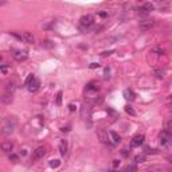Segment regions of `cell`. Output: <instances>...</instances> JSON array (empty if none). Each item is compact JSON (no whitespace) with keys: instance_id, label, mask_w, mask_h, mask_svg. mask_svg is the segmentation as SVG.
<instances>
[{"instance_id":"cell-1","label":"cell","mask_w":172,"mask_h":172,"mask_svg":"<svg viewBox=\"0 0 172 172\" xmlns=\"http://www.w3.org/2000/svg\"><path fill=\"white\" fill-rule=\"evenodd\" d=\"M81 119L83 120V123L87 128L91 127V105L90 104L85 102L81 108Z\"/></svg>"},{"instance_id":"cell-2","label":"cell","mask_w":172,"mask_h":172,"mask_svg":"<svg viewBox=\"0 0 172 172\" xmlns=\"http://www.w3.org/2000/svg\"><path fill=\"white\" fill-rule=\"evenodd\" d=\"M15 128H16V120L11 119V117H8V119H4V121H3V124H1V135H11L14 131H15Z\"/></svg>"},{"instance_id":"cell-3","label":"cell","mask_w":172,"mask_h":172,"mask_svg":"<svg viewBox=\"0 0 172 172\" xmlns=\"http://www.w3.org/2000/svg\"><path fill=\"white\" fill-rule=\"evenodd\" d=\"M93 24H94V16L90 14H86L79 19V30L81 31H87L90 27H93Z\"/></svg>"},{"instance_id":"cell-4","label":"cell","mask_w":172,"mask_h":172,"mask_svg":"<svg viewBox=\"0 0 172 172\" xmlns=\"http://www.w3.org/2000/svg\"><path fill=\"white\" fill-rule=\"evenodd\" d=\"M26 86H27V89H28L31 93H35V91L39 89V86H41V81H39V78H37L34 74H30L28 77L26 78Z\"/></svg>"},{"instance_id":"cell-5","label":"cell","mask_w":172,"mask_h":172,"mask_svg":"<svg viewBox=\"0 0 172 172\" xmlns=\"http://www.w3.org/2000/svg\"><path fill=\"white\" fill-rule=\"evenodd\" d=\"M153 9H155V5L152 4V3H144V4H141L137 8V14H139L140 16H147L148 14H151Z\"/></svg>"},{"instance_id":"cell-6","label":"cell","mask_w":172,"mask_h":172,"mask_svg":"<svg viewBox=\"0 0 172 172\" xmlns=\"http://www.w3.org/2000/svg\"><path fill=\"white\" fill-rule=\"evenodd\" d=\"M159 140H160V144L163 147H167L172 143V136L169 133V131H161L159 133Z\"/></svg>"},{"instance_id":"cell-7","label":"cell","mask_w":172,"mask_h":172,"mask_svg":"<svg viewBox=\"0 0 172 172\" xmlns=\"http://www.w3.org/2000/svg\"><path fill=\"white\" fill-rule=\"evenodd\" d=\"M11 55H12V58L15 59V61L18 62H23L27 59V51H24V50H16V49H11Z\"/></svg>"},{"instance_id":"cell-8","label":"cell","mask_w":172,"mask_h":172,"mask_svg":"<svg viewBox=\"0 0 172 172\" xmlns=\"http://www.w3.org/2000/svg\"><path fill=\"white\" fill-rule=\"evenodd\" d=\"M153 24H155V20H153V19H143V20H140L139 27L141 31H147V30L152 28Z\"/></svg>"},{"instance_id":"cell-9","label":"cell","mask_w":172,"mask_h":172,"mask_svg":"<svg viewBox=\"0 0 172 172\" xmlns=\"http://www.w3.org/2000/svg\"><path fill=\"white\" fill-rule=\"evenodd\" d=\"M97 135H98V139H100L101 143L105 144V145H109V147L112 148L110 140H109V137H108V132H105L104 129H98V131H97Z\"/></svg>"},{"instance_id":"cell-10","label":"cell","mask_w":172,"mask_h":172,"mask_svg":"<svg viewBox=\"0 0 172 172\" xmlns=\"http://www.w3.org/2000/svg\"><path fill=\"white\" fill-rule=\"evenodd\" d=\"M46 153H47V151H46L45 147H38L33 153V159L34 160H41L46 156Z\"/></svg>"},{"instance_id":"cell-11","label":"cell","mask_w":172,"mask_h":172,"mask_svg":"<svg viewBox=\"0 0 172 172\" xmlns=\"http://www.w3.org/2000/svg\"><path fill=\"white\" fill-rule=\"evenodd\" d=\"M147 172H172V168L165 165H152L147 169Z\"/></svg>"},{"instance_id":"cell-12","label":"cell","mask_w":172,"mask_h":172,"mask_svg":"<svg viewBox=\"0 0 172 172\" xmlns=\"http://www.w3.org/2000/svg\"><path fill=\"white\" fill-rule=\"evenodd\" d=\"M144 140H145V137H144V135H136L133 139H132L131 141V147H140L141 144L144 143Z\"/></svg>"},{"instance_id":"cell-13","label":"cell","mask_w":172,"mask_h":172,"mask_svg":"<svg viewBox=\"0 0 172 172\" xmlns=\"http://www.w3.org/2000/svg\"><path fill=\"white\" fill-rule=\"evenodd\" d=\"M100 90V85L97 81H90L86 85V91H98Z\"/></svg>"},{"instance_id":"cell-14","label":"cell","mask_w":172,"mask_h":172,"mask_svg":"<svg viewBox=\"0 0 172 172\" xmlns=\"http://www.w3.org/2000/svg\"><path fill=\"white\" fill-rule=\"evenodd\" d=\"M14 149V143L12 141H4L1 144V151L4 153H9V152Z\"/></svg>"},{"instance_id":"cell-15","label":"cell","mask_w":172,"mask_h":172,"mask_svg":"<svg viewBox=\"0 0 172 172\" xmlns=\"http://www.w3.org/2000/svg\"><path fill=\"white\" fill-rule=\"evenodd\" d=\"M124 98L128 100V101H133V100L136 98V94H135V91L132 90V89H125L124 90Z\"/></svg>"},{"instance_id":"cell-16","label":"cell","mask_w":172,"mask_h":172,"mask_svg":"<svg viewBox=\"0 0 172 172\" xmlns=\"http://www.w3.org/2000/svg\"><path fill=\"white\" fill-rule=\"evenodd\" d=\"M67 148H69L67 141H66V140H61V143H59V153H61L62 156L67 155Z\"/></svg>"},{"instance_id":"cell-17","label":"cell","mask_w":172,"mask_h":172,"mask_svg":"<svg viewBox=\"0 0 172 172\" xmlns=\"http://www.w3.org/2000/svg\"><path fill=\"white\" fill-rule=\"evenodd\" d=\"M15 89H16V83H15V81H12V79L7 81V83H5V91H7V93H14Z\"/></svg>"},{"instance_id":"cell-18","label":"cell","mask_w":172,"mask_h":172,"mask_svg":"<svg viewBox=\"0 0 172 172\" xmlns=\"http://www.w3.org/2000/svg\"><path fill=\"white\" fill-rule=\"evenodd\" d=\"M1 102L3 104H11L12 102V93L4 91V94L1 95Z\"/></svg>"},{"instance_id":"cell-19","label":"cell","mask_w":172,"mask_h":172,"mask_svg":"<svg viewBox=\"0 0 172 172\" xmlns=\"http://www.w3.org/2000/svg\"><path fill=\"white\" fill-rule=\"evenodd\" d=\"M23 35H24V42L26 43H34L35 42V38H34V35L31 33H23Z\"/></svg>"},{"instance_id":"cell-20","label":"cell","mask_w":172,"mask_h":172,"mask_svg":"<svg viewBox=\"0 0 172 172\" xmlns=\"http://www.w3.org/2000/svg\"><path fill=\"white\" fill-rule=\"evenodd\" d=\"M110 136H112V139H113V141H114V144L121 143V136H120L117 132L110 131Z\"/></svg>"},{"instance_id":"cell-21","label":"cell","mask_w":172,"mask_h":172,"mask_svg":"<svg viewBox=\"0 0 172 172\" xmlns=\"http://www.w3.org/2000/svg\"><path fill=\"white\" fill-rule=\"evenodd\" d=\"M11 35H12L14 38H16L18 41L20 42H24V35H23V33H16V31H11Z\"/></svg>"},{"instance_id":"cell-22","label":"cell","mask_w":172,"mask_h":172,"mask_svg":"<svg viewBox=\"0 0 172 172\" xmlns=\"http://www.w3.org/2000/svg\"><path fill=\"white\" fill-rule=\"evenodd\" d=\"M157 5L161 11H168V8H169V3H165V1H159Z\"/></svg>"},{"instance_id":"cell-23","label":"cell","mask_w":172,"mask_h":172,"mask_svg":"<svg viewBox=\"0 0 172 172\" xmlns=\"http://www.w3.org/2000/svg\"><path fill=\"white\" fill-rule=\"evenodd\" d=\"M145 159H147V157H145V153H141V155H136L135 156V161L137 164H139V163H144Z\"/></svg>"},{"instance_id":"cell-24","label":"cell","mask_w":172,"mask_h":172,"mask_svg":"<svg viewBox=\"0 0 172 172\" xmlns=\"http://www.w3.org/2000/svg\"><path fill=\"white\" fill-rule=\"evenodd\" d=\"M42 47H45L47 50H51V49H54V43L51 41H45L42 43Z\"/></svg>"},{"instance_id":"cell-25","label":"cell","mask_w":172,"mask_h":172,"mask_svg":"<svg viewBox=\"0 0 172 172\" xmlns=\"http://www.w3.org/2000/svg\"><path fill=\"white\" fill-rule=\"evenodd\" d=\"M153 71H155V74H156V77H157V78H163L164 74H165V71H164L163 69H159V67H156Z\"/></svg>"},{"instance_id":"cell-26","label":"cell","mask_w":172,"mask_h":172,"mask_svg":"<svg viewBox=\"0 0 172 172\" xmlns=\"http://www.w3.org/2000/svg\"><path fill=\"white\" fill-rule=\"evenodd\" d=\"M125 112H127L128 114H131V116H136V112H135V109L131 106V105H127L125 106Z\"/></svg>"},{"instance_id":"cell-27","label":"cell","mask_w":172,"mask_h":172,"mask_svg":"<svg viewBox=\"0 0 172 172\" xmlns=\"http://www.w3.org/2000/svg\"><path fill=\"white\" fill-rule=\"evenodd\" d=\"M123 172H137V168H136V165L131 164V165H128V167L125 168Z\"/></svg>"},{"instance_id":"cell-28","label":"cell","mask_w":172,"mask_h":172,"mask_svg":"<svg viewBox=\"0 0 172 172\" xmlns=\"http://www.w3.org/2000/svg\"><path fill=\"white\" fill-rule=\"evenodd\" d=\"M152 53L157 54V55H163V54H164V50L161 49V47H157V46H156V47H153V49H152Z\"/></svg>"},{"instance_id":"cell-29","label":"cell","mask_w":172,"mask_h":172,"mask_svg":"<svg viewBox=\"0 0 172 172\" xmlns=\"http://www.w3.org/2000/svg\"><path fill=\"white\" fill-rule=\"evenodd\" d=\"M61 165V161L59 160H50V167L51 168H57Z\"/></svg>"},{"instance_id":"cell-30","label":"cell","mask_w":172,"mask_h":172,"mask_svg":"<svg viewBox=\"0 0 172 172\" xmlns=\"http://www.w3.org/2000/svg\"><path fill=\"white\" fill-rule=\"evenodd\" d=\"M106 112H108V113H109V114L112 116V117H113V119H117V117H119V113H117V112H114V110H113V109H112V108H108V109H106Z\"/></svg>"},{"instance_id":"cell-31","label":"cell","mask_w":172,"mask_h":172,"mask_svg":"<svg viewBox=\"0 0 172 172\" xmlns=\"http://www.w3.org/2000/svg\"><path fill=\"white\" fill-rule=\"evenodd\" d=\"M109 74H110V69H109V67H105V73H104V78H105V79H109V78H110V75H109Z\"/></svg>"},{"instance_id":"cell-32","label":"cell","mask_w":172,"mask_h":172,"mask_svg":"<svg viewBox=\"0 0 172 172\" xmlns=\"http://www.w3.org/2000/svg\"><path fill=\"white\" fill-rule=\"evenodd\" d=\"M62 91H58V94H57V105H61L62 104Z\"/></svg>"},{"instance_id":"cell-33","label":"cell","mask_w":172,"mask_h":172,"mask_svg":"<svg viewBox=\"0 0 172 172\" xmlns=\"http://www.w3.org/2000/svg\"><path fill=\"white\" fill-rule=\"evenodd\" d=\"M114 53V50H109V51H104L101 53V57H108V55H110V54Z\"/></svg>"},{"instance_id":"cell-34","label":"cell","mask_w":172,"mask_h":172,"mask_svg":"<svg viewBox=\"0 0 172 172\" xmlns=\"http://www.w3.org/2000/svg\"><path fill=\"white\" fill-rule=\"evenodd\" d=\"M144 153H152V155H153V153H157V149H151V148H147V149L144 151Z\"/></svg>"},{"instance_id":"cell-35","label":"cell","mask_w":172,"mask_h":172,"mask_svg":"<svg viewBox=\"0 0 172 172\" xmlns=\"http://www.w3.org/2000/svg\"><path fill=\"white\" fill-rule=\"evenodd\" d=\"M100 63H95V62H93V63H90V65H89V67H90V69H98L100 67Z\"/></svg>"},{"instance_id":"cell-36","label":"cell","mask_w":172,"mask_h":172,"mask_svg":"<svg viewBox=\"0 0 172 172\" xmlns=\"http://www.w3.org/2000/svg\"><path fill=\"white\" fill-rule=\"evenodd\" d=\"M8 71V66H5V65H1V73L3 74H5Z\"/></svg>"},{"instance_id":"cell-37","label":"cell","mask_w":172,"mask_h":172,"mask_svg":"<svg viewBox=\"0 0 172 172\" xmlns=\"http://www.w3.org/2000/svg\"><path fill=\"white\" fill-rule=\"evenodd\" d=\"M8 159H9V160H12V161H18V156H16V155H14V153H11Z\"/></svg>"},{"instance_id":"cell-38","label":"cell","mask_w":172,"mask_h":172,"mask_svg":"<svg viewBox=\"0 0 172 172\" xmlns=\"http://www.w3.org/2000/svg\"><path fill=\"white\" fill-rule=\"evenodd\" d=\"M121 153H123V156H125V157H127V156H129L131 151H128V149H123V151H121Z\"/></svg>"},{"instance_id":"cell-39","label":"cell","mask_w":172,"mask_h":172,"mask_svg":"<svg viewBox=\"0 0 172 172\" xmlns=\"http://www.w3.org/2000/svg\"><path fill=\"white\" fill-rule=\"evenodd\" d=\"M98 15H100L101 18H108V12H104V11H100Z\"/></svg>"},{"instance_id":"cell-40","label":"cell","mask_w":172,"mask_h":172,"mask_svg":"<svg viewBox=\"0 0 172 172\" xmlns=\"http://www.w3.org/2000/svg\"><path fill=\"white\" fill-rule=\"evenodd\" d=\"M120 165V160H113V168H117Z\"/></svg>"},{"instance_id":"cell-41","label":"cell","mask_w":172,"mask_h":172,"mask_svg":"<svg viewBox=\"0 0 172 172\" xmlns=\"http://www.w3.org/2000/svg\"><path fill=\"white\" fill-rule=\"evenodd\" d=\"M69 110H70V112H74V110H75V105H74V104H69Z\"/></svg>"},{"instance_id":"cell-42","label":"cell","mask_w":172,"mask_h":172,"mask_svg":"<svg viewBox=\"0 0 172 172\" xmlns=\"http://www.w3.org/2000/svg\"><path fill=\"white\" fill-rule=\"evenodd\" d=\"M167 128H168V131H172V120H169V121H168Z\"/></svg>"},{"instance_id":"cell-43","label":"cell","mask_w":172,"mask_h":172,"mask_svg":"<svg viewBox=\"0 0 172 172\" xmlns=\"http://www.w3.org/2000/svg\"><path fill=\"white\" fill-rule=\"evenodd\" d=\"M61 131H62V132H69V131H70V127H66V128L63 127V128H61Z\"/></svg>"},{"instance_id":"cell-44","label":"cell","mask_w":172,"mask_h":172,"mask_svg":"<svg viewBox=\"0 0 172 172\" xmlns=\"http://www.w3.org/2000/svg\"><path fill=\"white\" fill-rule=\"evenodd\" d=\"M168 104H169V106H172V95L168 98Z\"/></svg>"},{"instance_id":"cell-45","label":"cell","mask_w":172,"mask_h":172,"mask_svg":"<svg viewBox=\"0 0 172 172\" xmlns=\"http://www.w3.org/2000/svg\"><path fill=\"white\" fill-rule=\"evenodd\" d=\"M167 160H168V161H169V163H172V155H169V156H168V157H167Z\"/></svg>"}]
</instances>
